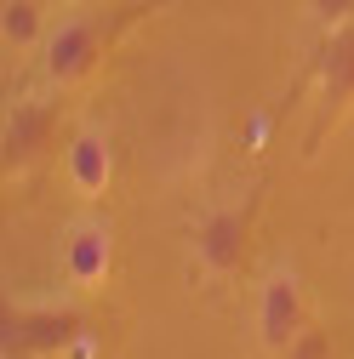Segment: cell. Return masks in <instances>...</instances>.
Masks as SVG:
<instances>
[{
    "label": "cell",
    "mask_w": 354,
    "mask_h": 359,
    "mask_svg": "<svg viewBox=\"0 0 354 359\" xmlns=\"http://www.w3.org/2000/svg\"><path fill=\"white\" fill-rule=\"evenodd\" d=\"M109 57V23L98 12H74L63 18L46 46H40V80L52 86V92H69V86H86Z\"/></svg>",
    "instance_id": "obj_1"
},
{
    "label": "cell",
    "mask_w": 354,
    "mask_h": 359,
    "mask_svg": "<svg viewBox=\"0 0 354 359\" xmlns=\"http://www.w3.org/2000/svg\"><path fill=\"white\" fill-rule=\"evenodd\" d=\"M86 331L80 302H29L6 313V331H0V353L6 359H52L69 353V342Z\"/></svg>",
    "instance_id": "obj_2"
},
{
    "label": "cell",
    "mask_w": 354,
    "mask_h": 359,
    "mask_svg": "<svg viewBox=\"0 0 354 359\" xmlns=\"http://www.w3.org/2000/svg\"><path fill=\"white\" fill-rule=\"evenodd\" d=\"M114 280V229L103 217H74L63 229V285L74 297H98Z\"/></svg>",
    "instance_id": "obj_3"
},
{
    "label": "cell",
    "mask_w": 354,
    "mask_h": 359,
    "mask_svg": "<svg viewBox=\"0 0 354 359\" xmlns=\"http://www.w3.org/2000/svg\"><path fill=\"white\" fill-rule=\"evenodd\" d=\"M315 109H320V120H315V143H320V131L326 126H337L348 109H354V23H343V29H332L326 34V46H320V69H315Z\"/></svg>",
    "instance_id": "obj_4"
},
{
    "label": "cell",
    "mask_w": 354,
    "mask_h": 359,
    "mask_svg": "<svg viewBox=\"0 0 354 359\" xmlns=\"http://www.w3.org/2000/svg\"><path fill=\"white\" fill-rule=\"evenodd\" d=\"M308 325V302H303V280L291 268H269V280L257 285V342L280 353L297 331Z\"/></svg>",
    "instance_id": "obj_5"
},
{
    "label": "cell",
    "mask_w": 354,
    "mask_h": 359,
    "mask_svg": "<svg viewBox=\"0 0 354 359\" xmlns=\"http://www.w3.org/2000/svg\"><path fill=\"white\" fill-rule=\"evenodd\" d=\"M246 245H251V217L246 205H217L200 217V229H195V262L206 268V274H240V262H246Z\"/></svg>",
    "instance_id": "obj_6"
},
{
    "label": "cell",
    "mask_w": 354,
    "mask_h": 359,
    "mask_svg": "<svg viewBox=\"0 0 354 359\" xmlns=\"http://www.w3.org/2000/svg\"><path fill=\"white\" fill-rule=\"evenodd\" d=\"M63 177H69V189H74L86 205H98V200L114 189V143H109L103 126L69 131V143H63Z\"/></svg>",
    "instance_id": "obj_7"
},
{
    "label": "cell",
    "mask_w": 354,
    "mask_h": 359,
    "mask_svg": "<svg viewBox=\"0 0 354 359\" xmlns=\"http://www.w3.org/2000/svg\"><path fill=\"white\" fill-rule=\"evenodd\" d=\"M58 137V103L46 97H23L6 109V126H0V154H6V171H29L40 154Z\"/></svg>",
    "instance_id": "obj_8"
},
{
    "label": "cell",
    "mask_w": 354,
    "mask_h": 359,
    "mask_svg": "<svg viewBox=\"0 0 354 359\" xmlns=\"http://www.w3.org/2000/svg\"><path fill=\"white\" fill-rule=\"evenodd\" d=\"M46 6L52 0H0V40H6V52H34L46 46Z\"/></svg>",
    "instance_id": "obj_9"
},
{
    "label": "cell",
    "mask_w": 354,
    "mask_h": 359,
    "mask_svg": "<svg viewBox=\"0 0 354 359\" xmlns=\"http://www.w3.org/2000/svg\"><path fill=\"white\" fill-rule=\"evenodd\" d=\"M275 359H337V342H332V331H326V325L308 320V325H303V331H297Z\"/></svg>",
    "instance_id": "obj_10"
},
{
    "label": "cell",
    "mask_w": 354,
    "mask_h": 359,
    "mask_svg": "<svg viewBox=\"0 0 354 359\" xmlns=\"http://www.w3.org/2000/svg\"><path fill=\"white\" fill-rule=\"evenodd\" d=\"M308 18H315V23L332 34V29L354 23V0H308Z\"/></svg>",
    "instance_id": "obj_11"
}]
</instances>
